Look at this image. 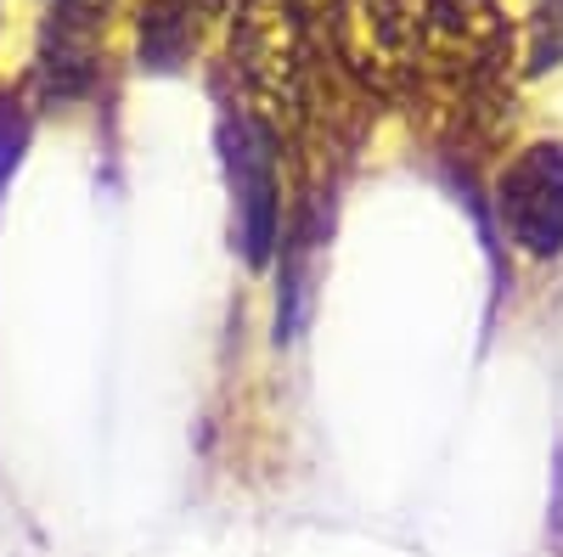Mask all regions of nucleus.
<instances>
[{
    "label": "nucleus",
    "mask_w": 563,
    "mask_h": 557,
    "mask_svg": "<svg viewBox=\"0 0 563 557\" xmlns=\"http://www.w3.org/2000/svg\"><path fill=\"white\" fill-rule=\"evenodd\" d=\"M496 214L525 254H563V147H530L512 158L496 180Z\"/></svg>",
    "instance_id": "nucleus-1"
},
{
    "label": "nucleus",
    "mask_w": 563,
    "mask_h": 557,
    "mask_svg": "<svg viewBox=\"0 0 563 557\" xmlns=\"http://www.w3.org/2000/svg\"><path fill=\"white\" fill-rule=\"evenodd\" d=\"M231 180H238V209H243V254L260 265L276 243V175H271V142L254 124L231 130Z\"/></svg>",
    "instance_id": "nucleus-2"
},
{
    "label": "nucleus",
    "mask_w": 563,
    "mask_h": 557,
    "mask_svg": "<svg viewBox=\"0 0 563 557\" xmlns=\"http://www.w3.org/2000/svg\"><path fill=\"white\" fill-rule=\"evenodd\" d=\"M23 142H29V124H23V113H18L12 102H0V186H7V175L18 169Z\"/></svg>",
    "instance_id": "nucleus-3"
}]
</instances>
